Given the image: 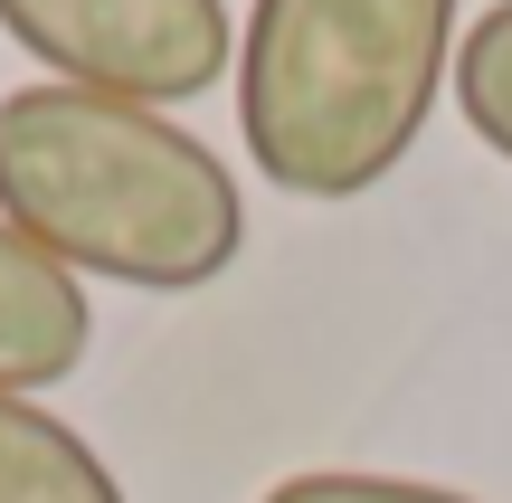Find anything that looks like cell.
Masks as SVG:
<instances>
[{"instance_id": "1", "label": "cell", "mask_w": 512, "mask_h": 503, "mask_svg": "<svg viewBox=\"0 0 512 503\" xmlns=\"http://www.w3.org/2000/svg\"><path fill=\"white\" fill-rule=\"evenodd\" d=\"M0 219L67 276L200 295L247 247V190L162 105L48 76L0 95Z\"/></svg>"}, {"instance_id": "2", "label": "cell", "mask_w": 512, "mask_h": 503, "mask_svg": "<svg viewBox=\"0 0 512 503\" xmlns=\"http://www.w3.org/2000/svg\"><path fill=\"white\" fill-rule=\"evenodd\" d=\"M465 0H256L238 29V133L285 200H361L418 152L456 86Z\"/></svg>"}, {"instance_id": "3", "label": "cell", "mask_w": 512, "mask_h": 503, "mask_svg": "<svg viewBox=\"0 0 512 503\" xmlns=\"http://www.w3.org/2000/svg\"><path fill=\"white\" fill-rule=\"evenodd\" d=\"M0 29L57 76L124 105H190L228 76V0H0Z\"/></svg>"}, {"instance_id": "4", "label": "cell", "mask_w": 512, "mask_h": 503, "mask_svg": "<svg viewBox=\"0 0 512 503\" xmlns=\"http://www.w3.org/2000/svg\"><path fill=\"white\" fill-rule=\"evenodd\" d=\"M86 352H95L86 276H67L38 238H19L0 219V390L38 399V390L86 371Z\"/></svg>"}, {"instance_id": "5", "label": "cell", "mask_w": 512, "mask_h": 503, "mask_svg": "<svg viewBox=\"0 0 512 503\" xmlns=\"http://www.w3.org/2000/svg\"><path fill=\"white\" fill-rule=\"evenodd\" d=\"M0 503H124V485L57 409L0 390Z\"/></svg>"}, {"instance_id": "6", "label": "cell", "mask_w": 512, "mask_h": 503, "mask_svg": "<svg viewBox=\"0 0 512 503\" xmlns=\"http://www.w3.org/2000/svg\"><path fill=\"white\" fill-rule=\"evenodd\" d=\"M456 114L475 124V143L494 152V162H512V0H494V10H475V29H465L456 48Z\"/></svg>"}, {"instance_id": "7", "label": "cell", "mask_w": 512, "mask_h": 503, "mask_svg": "<svg viewBox=\"0 0 512 503\" xmlns=\"http://www.w3.org/2000/svg\"><path fill=\"white\" fill-rule=\"evenodd\" d=\"M256 503H475V494L418 485V475H370V466H304L285 485H266Z\"/></svg>"}]
</instances>
